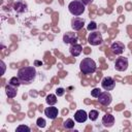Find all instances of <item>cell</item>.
Instances as JSON below:
<instances>
[{
  "instance_id": "9",
  "label": "cell",
  "mask_w": 132,
  "mask_h": 132,
  "mask_svg": "<svg viewBox=\"0 0 132 132\" xmlns=\"http://www.w3.org/2000/svg\"><path fill=\"white\" fill-rule=\"evenodd\" d=\"M110 50L114 55H122L125 50V44L121 41H114L111 43Z\"/></svg>"
},
{
  "instance_id": "26",
  "label": "cell",
  "mask_w": 132,
  "mask_h": 132,
  "mask_svg": "<svg viewBox=\"0 0 132 132\" xmlns=\"http://www.w3.org/2000/svg\"><path fill=\"white\" fill-rule=\"evenodd\" d=\"M82 4H85V5H89V4H91L92 2H93V0H79Z\"/></svg>"
},
{
  "instance_id": "15",
  "label": "cell",
  "mask_w": 132,
  "mask_h": 132,
  "mask_svg": "<svg viewBox=\"0 0 132 132\" xmlns=\"http://www.w3.org/2000/svg\"><path fill=\"white\" fill-rule=\"evenodd\" d=\"M81 51H82V46L78 43H73L71 44L70 48H69V52H70V55L73 56V57H78L80 54H81Z\"/></svg>"
},
{
  "instance_id": "8",
  "label": "cell",
  "mask_w": 132,
  "mask_h": 132,
  "mask_svg": "<svg viewBox=\"0 0 132 132\" xmlns=\"http://www.w3.org/2000/svg\"><path fill=\"white\" fill-rule=\"evenodd\" d=\"M85 26V20L82 18H78V16H75L71 20V28L74 30V31H79L84 28Z\"/></svg>"
},
{
  "instance_id": "3",
  "label": "cell",
  "mask_w": 132,
  "mask_h": 132,
  "mask_svg": "<svg viewBox=\"0 0 132 132\" xmlns=\"http://www.w3.org/2000/svg\"><path fill=\"white\" fill-rule=\"evenodd\" d=\"M86 5L82 4L79 0H74V1H71L69 4H68V10L69 12L72 14V15H75V16H78L80 14L84 13L86 7Z\"/></svg>"
},
{
  "instance_id": "22",
  "label": "cell",
  "mask_w": 132,
  "mask_h": 132,
  "mask_svg": "<svg viewBox=\"0 0 132 132\" xmlns=\"http://www.w3.org/2000/svg\"><path fill=\"white\" fill-rule=\"evenodd\" d=\"M98 28V26H97V23L96 22H94V21H92V22H90L89 23V25L87 26V29H88V31H91V32H93V31H96V29Z\"/></svg>"
},
{
  "instance_id": "25",
  "label": "cell",
  "mask_w": 132,
  "mask_h": 132,
  "mask_svg": "<svg viewBox=\"0 0 132 132\" xmlns=\"http://www.w3.org/2000/svg\"><path fill=\"white\" fill-rule=\"evenodd\" d=\"M64 93H65V89H64V88H58V89L56 90V95H57L58 97L63 96Z\"/></svg>"
},
{
  "instance_id": "27",
  "label": "cell",
  "mask_w": 132,
  "mask_h": 132,
  "mask_svg": "<svg viewBox=\"0 0 132 132\" xmlns=\"http://www.w3.org/2000/svg\"><path fill=\"white\" fill-rule=\"evenodd\" d=\"M0 64H1V67H2L1 75H3V74H4V70H5V64H4V62H3V61H1V62H0Z\"/></svg>"
},
{
  "instance_id": "23",
  "label": "cell",
  "mask_w": 132,
  "mask_h": 132,
  "mask_svg": "<svg viewBox=\"0 0 132 132\" xmlns=\"http://www.w3.org/2000/svg\"><path fill=\"white\" fill-rule=\"evenodd\" d=\"M36 125H37L38 128H44L45 125H46V122L43 118H38L37 121H36Z\"/></svg>"
},
{
  "instance_id": "4",
  "label": "cell",
  "mask_w": 132,
  "mask_h": 132,
  "mask_svg": "<svg viewBox=\"0 0 132 132\" xmlns=\"http://www.w3.org/2000/svg\"><path fill=\"white\" fill-rule=\"evenodd\" d=\"M103 41V38H102V35L100 32L98 31H93L89 34L88 36V42L91 44V45H100Z\"/></svg>"
},
{
  "instance_id": "10",
  "label": "cell",
  "mask_w": 132,
  "mask_h": 132,
  "mask_svg": "<svg viewBox=\"0 0 132 132\" xmlns=\"http://www.w3.org/2000/svg\"><path fill=\"white\" fill-rule=\"evenodd\" d=\"M63 42L66 44H73L77 42V35L73 32H66L63 35Z\"/></svg>"
},
{
  "instance_id": "20",
  "label": "cell",
  "mask_w": 132,
  "mask_h": 132,
  "mask_svg": "<svg viewBox=\"0 0 132 132\" xmlns=\"http://www.w3.org/2000/svg\"><path fill=\"white\" fill-rule=\"evenodd\" d=\"M88 116H89V119L91 121H96L98 119V117H99V112L96 109H92V110H90V112L88 113Z\"/></svg>"
},
{
  "instance_id": "13",
  "label": "cell",
  "mask_w": 132,
  "mask_h": 132,
  "mask_svg": "<svg viewBox=\"0 0 132 132\" xmlns=\"http://www.w3.org/2000/svg\"><path fill=\"white\" fill-rule=\"evenodd\" d=\"M114 124V117L110 113H105L102 117V125L105 128H110Z\"/></svg>"
},
{
  "instance_id": "16",
  "label": "cell",
  "mask_w": 132,
  "mask_h": 132,
  "mask_svg": "<svg viewBox=\"0 0 132 132\" xmlns=\"http://www.w3.org/2000/svg\"><path fill=\"white\" fill-rule=\"evenodd\" d=\"M16 89H18L16 87L11 86L10 84L6 85V86H5V93H6V96H7L8 98H10V99L14 98V97L16 96V94H18Z\"/></svg>"
},
{
  "instance_id": "5",
  "label": "cell",
  "mask_w": 132,
  "mask_h": 132,
  "mask_svg": "<svg viewBox=\"0 0 132 132\" xmlns=\"http://www.w3.org/2000/svg\"><path fill=\"white\" fill-rule=\"evenodd\" d=\"M128 65H129V62H128V59L126 57H119V58L116 59L114 68H116L117 71H125V70H127Z\"/></svg>"
},
{
  "instance_id": "24",
  "label": "cell",
  "mask_w": 132,
  "mask_h": 132,
  "mask_svg": "<svg viewBox=\"0 0 132 132\" xmlns=\"http://www.w3.org/2000/svg\"><path fill=\"white\" fill-rule=\"evenodd\" d=\"M100 93H101V90H100L99 88H94V89L91 91L92 97H95V98H98V96L100 95Z\"/></svg>"
},
{
  "instance_id": "12",
  "label": "cell",
  "mask_w": 132,
  "mask_h": 132,
  "mask_svg": "<svg viewBox=\"0 0 132 132\" xmlns=\"http://www.w3.org/2000/svg\"><path fill=\"white\" fill-rule=\"evenodd\" d=\"M88 118H89V116H88L87 111L84 109H78L74 113V120L77 123H85L88 120Z\"/></svg>"
},
{
  "instance_id": "6",
  "label": "cell",
  "mask_w": 132,
  "mask_h": 132,
  "mask_svg": "<svg viewBox=\"0 0 132 132\" xmlns=\"http://www.w3.org/2000/svg\"><path fill=\"white\" fill-rule=\"evenodd\" d=\"M98 101L101 105L103 106H108L111 101H112V96L111 94L108 92V91H104V92H101L100 95L98 96Z\"/></svg>"
},
{
  "instance_id": "1",
  "label": "cell",
  "mask_w": 132,
  "mask_h": 132,
  "mask_svg": "<svg viewBox=\"0 0 132 132\" xmlns=\"http://www.w3.org/2000/svg\"><path fill=\"white\" fill-rule=\"evenodd\" d=\"M18 76L21 79L22 84L29 85L36 77V69H35L34 66H25V67H22L18 71Z\"/></svg>"
},
{
  "instance_id": "14",
  "label": "cell",
  "mask_w": 132,
  "mask_h": 132,
  "mask_svg": "<svg viewBox=\"0 0 132 132\" xmlns=\"http://www.w3.org/2000/svg\"><path fill=\"white\" fill-rule=\"evenodd\" d=\"M13 9H14L16 12H19V13H23V12L27 11L28 5H27V3H26L25 1L19 0V1H16V2H14V4H13Z\"/></svg>"
},
{
  "instance_id": "21",
  "label": "cell",
  "mask_w": 132,
  "mask_h": 132,
  "mask_svg": "<svg viewBox=\"0 0 132 132\" xmlns=\"http://www.w3.org/2000/svg\"><path fill=\"white\" fill-rule=\"evenodd\" d=\"M30 131H31V129L27 125H20L15 129V132H30Z\"/></svg>"
},
{
  "instance_id": "11",
  "label": "cell",
  "mask_w": 132,
  "mask_h": 132,
  "mask_svg": "<svg viewBox=\"0 0 132 132\" xmlns=\"http://www.w3.org/2000/svg\"><path fill=\"white\" fill-rule=\"evenodd\" d=\"M44 114L50 119V120H55L58 114H59V110L57 107H55L54 105H48V107H46L44 109Z\"/></svg>"
},
{
  "instance_id": "7",
  "label": "cell",
  "mask_w": 132,
  "mask_h": 132,
  "mask_svg": "<svg viewBox=\"0 0 132 132\" xmlns=\"http://www.w3.org/2000/svg\"><path fill=\"white\" fill-rule=\"evenodd\" d=\"M101 87L105 91H111L116 87V81L111 76H105L101 80Z\"/></svg>"
},
{
  "instance_id": "19",
  "label": "cell",
  "mask_w": 132,
  "mask_h": 132,
  "mask_svg": "<svg viewBox=\"0 0 132 132\" xmlns=\"http://www.w3.org/2000/svg\"><path fill=\"white\" fill-rule=\"evenodd\" d=\"M8 84H10L11 86H13V87H20L21 86V84H22V81H21V79L19 78V76H13V77H11L9 80H8Z\"/></svg>"
},
{
  "instance_id": "28",
  "label": "cell",
  "mask_w": 132,
  "mask_h": 132,
  "mask_svg": "<svg viewBox=\"0 0 132 132\" xmlns=\"http://www.w3.org/2000/svg\"><path fill=\"white\" fill-rule=\"evenodd\" d=\"M35 65H42V62H39V61H35L34 62Z\"/></svg>"
},
{
  "instance_id": "2",
  "label": "cell",
  "mask_w": 132,
  "mask_h": 132,
  "mask_svg": "<svg viewBox=\"0 0 132 132\" xmlns=\"http://www.w3.org/2000/svg\"><path fill=\"white\" fill-rule=\"evenodd\" d=\"M96 62L91 58H84L79 63V70L84 74H92L96 71Z\"/></svg>"
},
{
  "instance_id": "18",
  "label": "cell",
  "mask_w": 132,
  "mask_h": 132,
  "mask_svg": "<svg viewBox=\"0 0 132 132\" xmlns=\"http://www.w3.org/2000/svg\"><path fill=\"white\" fill-rule=\"evenodd\" d=\"M63 126H64L65 129H67V130H71V129L74 128V121H73L72 119H67L66 121H64Z\"/></svg>"
},
{
  "instance_id": "17",
  "label": "cell",
  "mask_w": 132,
  "mask_h": 132,
  "mask_svg": "<svg viewBox=\"0 0 132 132\" xmlns=\"http://www.w3.org/2000/svg\"><path fill=\"white\" fill-rule=\"evenodd\" d=\"M58 96L56 94H48L46 97H45V102L48 104V105H55L58 101Z\"/></svg>"
}]
</instances>
